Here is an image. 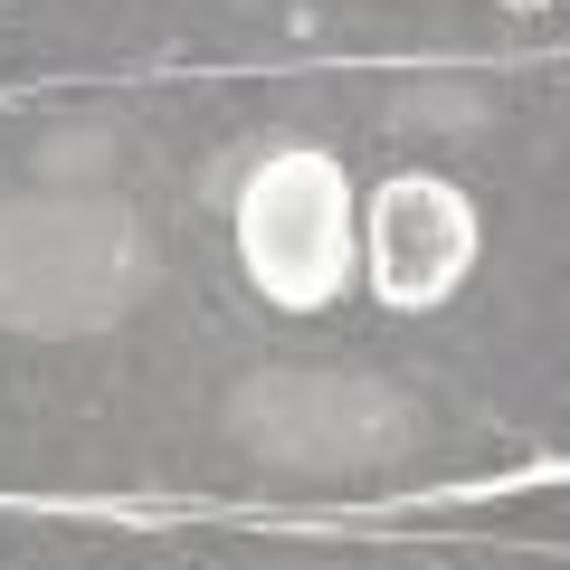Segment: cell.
Instances as JSON below:
<instances>
[{
	"label": "cell",
	"instance_id": "cell-1",
	"mask_svg": "<svg viewBox=\"0 0 570 570\" xmlns=\"http://www.w3.org/2000/svg\"><path fill=\"white\" fill-rule=\"evenodd\" d=\"M238 266L266 305L324 314L362 266V219H352V181L333 153L285 142L238 181Z\"/></svg>",
	"mask_w": 570,
	"mask_h": 570
},
{
	"label": "cell",
	"instance_id": "cell-2",
	"mask_svg": "<svg viewBox=\"0 0 570 570\" xmlns=\"http://www.w3.org/2000/svg\"><path fill=\"white\" fill-rule=\"evenodd\" d=\"M362 276L390 314H428L475 276V200L438 171H390L362 209Z\"/></svg>",
	"mask_w": 570,
	"mask_h": 570
},
{
	"label": "cell",
	"instance_id": "cell-3",
	"mask_svg": "<svg viewBox=\"0 0 570 570\" xmlns=\"http://www.w3.org/2000/svg\"><path fill=\"white\" fill-rule=\"evenodd\" d=\"M504 10H542V0H504Z\"/></svg>",
	"mask_w": 570,
	"mask_h": 570
}]
</instances>
